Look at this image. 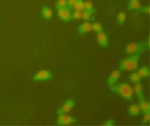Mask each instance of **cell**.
<instances>
[{
  "instance_id": "cell-1",
  "label": "cell",
  "mask_w": 150,
  "mask_h": 126,
  "mask_svg": "<svg viewBox=\"0 0 150 126\" xmlns=\"http://www.w3.org/2000/svg\"><path fill=\"white\" fill-rule=\"evenodd\" d=\"M110 89L127 101H132L134 97L133 88L126 82H122L110 86Z\"/></svg>"
},
{
  "instance_id": "cell-2",
  "label": "cell",
  "mask_w": 150,
  "mask_h": 126,
  "mask_svg": "<svg viewBox=\"0 0 150 126\" xmlns=\"http://www.w3.org/2000/svg\"><path fill=\"white\" fill-rule=\"evenodd\" d=\"M141 53H135L130 55L128 57L120 60L119 62V70L126 71H134L138 68V63Z\"/></svg>"
},
{
  "instance_id": "cell-3",
  "label": "cell",
  "mask_w": 150,
  "mask_h": 126,
  "mask_svg": "<svg viewBox=\"0 0 150 126\" xmlns=\"http://www.w3.org/2000/svg\"><path fill=\"white\" fill-rule=\"evenodd\" d=\"M149 47V37H148L146 42L135 43L132 42L128 44L125 47V53L128 55L135 54V53H141L144 50Z\"/></svg>"
},
{
  "instance_id": "cell-4",
  "label": "cell",
  "mask_w": 150,
  "mask_h": 126,
  "mask_svg": "<svg viewBox=\"0 0 150 126\" xmlns=\"http://www.w3.org/2000/svg\"><path fill=\"white\" fill-rule=\"evenodd\" d=\"M53 79V74L51 72L48 70H40L35 74L33 76V80L34 81H47V80H50Z\"/></svg>"
},
{
  "instance_id": "cell-5",
  "label": "cell",
  "mask_w": 150,
  "mask_h": 126,
  "mask_svg": "<svg viewBox=\"0 0 150 126\" xmlns=\"http://www.w3.org/2000/svg\"><path fill=\"white\" fill-rule=\"evenodd\" d=\"M76 122H77V119L76 118L67 115L66 113L58 115V118L56 120V123L59 125H68Z\"/></svg>"
},
{
  "instance_id": "cell-6",
  "label": "cell",
  "mask_w": 150,
  "mask_h": 126,
  "mask_svg": "<svg viewBox=\"0 0 150 126\" xmlns=\"http://www.w3.org/2000/svg\"><path fill=\"white\" fill-rule=\"evenodd\" d=\"M74 105L75 102L73 99H68L62 105V107H60L59 108L58 110H57V113H58V115L63 114V113H69L73 109Z\"/></svg>"
},
{
  "instance_id": "cell-7",
  "label": "cell",
  "mask_w": 150,
  "mask_h": 126,
  "mask_svg": "<svg viewBox=\"0 0 150 126\" xmlns=\"http://www.w3.org/2000/svg\"><path fill=\"white\" fill-rule=\"evenodd\" d=\"M71 10L68 8H63L57 9V14L59 18L64 22H69L71 18Z\"/></svg>"
},
{
  "instance_id": "cell-8",
  "label": "cell",
  "mask_w": 150,
  "mask_h": 126,
  "mask_svg": "<svg viewBox=\"0 0 150 126\" xmlns=\"http://www.w3.org/2000/svg\"><path fill=\"white\" fill-rule=\"evenodd\" d=\"M120 76H121V71H120L119 69L112 71L111 72L110 75L109 76V77L108 78V80H107V84L109 86V87L116 84L117 80L120 77Z\"/></svg>"
},
{
  "instance_id": "cell-9",
  "label": "cell",
  "mask_w": 150,
  "mask_h": 126,
  "mask_svg": "<svg viewBox=\"0 0 150 126\" xmlns=\"http://www.w3.org/2000/svg\"><path fill=\"white\" fill-rule=\"evenodd\" d=\"M90 31H92V24L89 22H88V21H86V22H84L82 24H80V26H78L77 33L80 35H82L89 33Z\"/></svg>"
},
{
  "instance_id": "cell-10",
  "label": "cell",
  "mask_w": 150,
  "mask_h": 126,
  "mask_svg": "<svg viewBox=\"0 0 150 126\" xmlns=\"http://www.w3.org/2000/svg\"><path fill=\"white\" fill-rule=\"evenodd\" d=\"M97 41L98 45L103 47H107L108 46V36L104 32L97 33Z\"/></svg>"
},
{
  "instance_id": "cell-11",
  "label": "cell",
  "mask_w": 150,
  "mask_h": 126,
  "mask_svg": "<svg viewBox=\"0 0 150 126\" xmlns=\"http://www.w3.org/2000/svg\"><path fill=\"white\" fill-rule=\"evenodd\" d=\"M138 106H139V108H140V112L143 113V114L146 113L150 112L149 103L146 100L145 98H143L140 99V100H139Z\"/></svg>"
},
{
  "instance_id": "cell-12",
  "label": "cell",
  "mask_w": 150,
  "mask_h": 126,
  "mask_svg": "<svg viewBox=\"0 0 150 126\" xmlns=\"http://www.w3.org/2000/svg\"><path fill=\"white\" fill-rule=\"evenodd\" d=\"M142 8L140 0H129L128 5V9L129 11H140V8Z\"/></svg>"
},
{
  "instance_id": "cell-13",
  "label": "cell",
  "mask_w": 150,
  "mask_h": 126,
  "mask_svg": "<svg viewBox=\"0 0 150 126\" xmlns=\"http://www.w3.org/2000/svg\"><path fill=\"white\" fill-rule=\"evenodd\" d=\"M133 90H134V93L136 94V96H137L139 100L144 98V94H143V86H142L140 82V83H137V84H134V86L133 87Z\"/></svg>"
},
{
  "instance_id": "cell-14",
  "label": "cell",
  "mask_w": 150,
  "mask_h": 126,
  "mask_svg": "<svg viewBox=\"0 0 150 126\" xmlns=\"http://www.w3.org/2000/svg\"><path fill=\"white\" fill-rule=\"evenodd\" d=\"M140 110L138 104H132L128 108V113L131 116H137L140 114Z\"/></svg>"
},
{
  "instance_id": "cell-15",
  "label": "cell",
  "mask_w": 150,
  "mask_h": 126,
  "mask_svg": "<svg viewBox=\"0 0 150 126\" xmlns=\"http://www.w3.org/2000/svg\"><path fill=\"white\" fill-rule=\"evenodd\" d=\"M41 15H42V17H44L45 20L50 21V20L52 18V17H53V11H52V10L49 7H47V6L45 5V6H44V7L42 8V10H41Z\"/></svg>"
},
{
  "instance_id": "cell-16",
  "label": "cell",
  "mask_w": 150,
  "mask_h": 126,
  "mask_svg": "<svg viewBox=\"0 0 150 126\" xmlns=\"http://www.w3.org/2000/svg\"><path fill=\"white\" fill-rule=\"evenodd\" d=\"M137 74L140 77V78H147L149 76V70L146 65H143L137 70Z\"/></svg>"
},
{
  "instance_id": "cell-17",
  "label": "cell",
  "mask_w": 150,
  "mask_h": 126,
  "mask_svg": "<svg viewBox=\"0 0 150 126\" xmlns=\"http://www.w3.org/2000/svg\"><path fill=\"white\" fill-rule=\"evenodd\" d=\"M84 10L89 12L92 14L96 12V9L94 8L93 4L90 1H86V2H84Z\"/></svg>"
},
{
  "instance_id": "cell-18",
  "label": "cell",
  "mask_w": 150,
  "mask_h": 126,
  "mask_svg": "<svg viewBox=\"0 0 150 126\" xmlns=\"http://www.w3.org/2000/svg\"><path fill=\"white\" fill-rule=\"evenodd\" d=\"M140 80H141V78H140L138 74H137V72H132L129 75V80L131 83H133V84H137V83H140Z\"/></svg>"
},
{
  "instance_id": "cell-19",
  "label": "cell",
  "mask_w": 150,
  "mask_h": 126,
  "mask_svg": "<svg viewBox=\"0 0 150 126\" xmlns=\"http://www.w3.org/2000/svg\"><path fill=\"white\" fill-rule=\"evenodd\" d=\"M73 9L77 11H83L84 10V1L83 0H77L74 5Z\"/></svg>"
},
{
  "instance_id": "cell-20",
  "label": "cell",
  "mask_w": 150,
  "mask_h": 126,
  "mask_svg": "<svg viewBox=\"0 0 150 126\" xmlns=\"http://www.w3.org/2000/svg\"><path fill=\"white\" fill-rule=\"evenodd\" d=\"M116 19H117V23L119 25H123L125 23V20H126V14H125V13L124 11H121L120 12L119 14H117V17H116Z\"/></svg>"
},
{
  "instance_id": "cell-21",
  "label": "cell",
  "mask_w": 150,
  "mask_h": 126,
  "mask_svg": "<svg viewBox=\"0 0 150 126\" xmlns=\"http://www.w3.org/2000/svg\"><path fill=\"white\" fill-rule=\"evenodd\" d=\"M103 26H101V24L100 23H95L92 24V31H93L94 33H99L103 32Z\"/></svg>"
},
{
  "instance_id": "cell-22",
  "label": "cell",
  "mask_w": 150,
  "mask_h": 126,
  "mask_svg": "<svg viewBox=\"0 0 150 126\" xmlns=\"http://www.w3.org/2000/svg\"><path fill=\"white\" fill-rule=\"evenodd\" d=\"M81 19H83L85 21H90L91 19H92V14H90L89 12L83 10L81 11Z\"/></svg>"
},
{
  "instance_id": "cell-23",
  "label": "cell",
  "mask_w": 150,
  "mask_h": 126,
  "mask_svg": "<svg viewBox=\"0 0 150 126\" xmlns=\"http://www.w3.org/2000/svg\"><path fill=\"white\" fill-rule=\"evenodd\" d=\"M55 6L57 9L67 8V0H57L55 4Z\"/></svg>"
},
{
  "instance_id": "cell-24",
  "label": "cell",
  "mask_w": 150,
  "mask_h": 126,
  "mask_svg": "<svg viewBox=\"0 0 150 126\" xmlns=\"http://www.w3.org/2000/svg\"><path fill=\"white\" fill-rule=\"evenodd\" d=\"M71 18L73 20H80L81 19V11H74L71 13Z\"/></svg>"
},
{
  "instance_id": "cell-25",
  "label": "cell",
  "mask_w": 150,
  "mask_h": 126,
  "mask_svg": "<svg viewBox=\"0 0 150 126\" xmlns=\"http://www.w3.org/2000/svg\"><path fill=\"white\" fill-rule=\"evenodd\" d=\"M149 118H150V112L144 113L143 117V120H142V124L143 125L147 124V123L149 122Z\"/></svg>"
},
{
  "instance_id": "cell-26",
  "label": "cell",
  "mask_w": 150,
  "mask_h": 126,
  "mask_svg": "<svg viewBox=\"0 0 150 126\" xmlns=\"http://www.w3.org/2000/svg\"><path fill=\"white\" fill-rule=\"evenodd\" d=\"M76 1L77 0H67V8L70 9V10L73 9L74 5Z\"/></svg>"
},
{
  "instance_id": "cell-27",
  "label": "cell",
  "mask_w": 150,
  "mask_h": 126,
  "mask_svg": "<svg viewBox=\"0 0 150 126\" xmlns=\"http://www.w3.org/2000/svg\"><path fill=\"white\" fill-rule=\"evenodd\" d=\"M140 11L149 14V5H146L144 7H142L141 8H140Z\"/></svg>"
},
{
  "instance_id": "cell-28",
  "label": "cell",
  "mask_w": 150,
  "mask_h": 126,
  "mask_svg": "<svg viewBox=\"0 0 150 126\" xmlns=\"http://www.w3.org/2000/svg\"><path fill=\"white\" fill-rule=\"evenodd\" d=\"M114 123H115L114 119H109V120H107V121L104 123V125L112 126L114 125Z\"/></svg>"
}]
</instances>
